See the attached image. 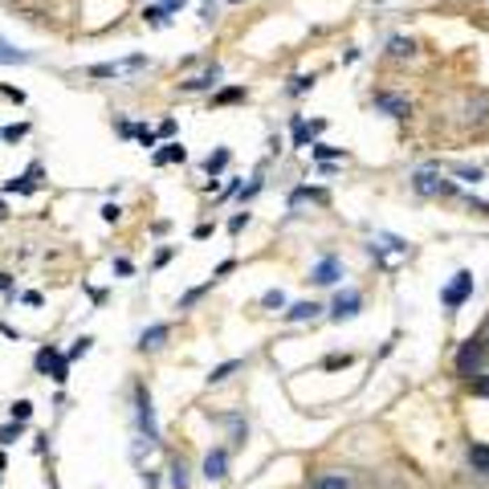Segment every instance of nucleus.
<instances>
[{
	"mask_svg": "<svg viewBox=\"0 0 489 489\" xmlns=\"http://www.w3.org/2000/svg\"><path fill=\"white\" fill-rule=\"evenodd\" d=\"M486 359H489V339H469L465 347L457 350V371L477 375L481 367H486Z\"/></svg>",
	"mask_w": 489,
	"mask_h": 489,
	"instance_id": "f257e3e1",
	"label": "nucleus"
},
{
	"mask_svg": "<svg viewBox=\"0 0 489 489\" xmlns=\"http://www.w3.org/2000/svg\"><path fill=\"white\" fill-rule=\"evenodd\" d=\"M412 187H416L420 196H453V180H444L437 167H420L416 176H412Z\"/></svg>",
	"mask_w": 489,
	"mask_h": 489,
	"instance_id": "f03ea898",
	"label": "nucleus"
},
{
	"mask_svg": "<svg viewBox=\"0 0 489 489\" xmlns=\"http://www.w3.org/2000/svg\"><path fill=\"white\" fill-rule=\"evenodd\" d=\"M473 294V274L469 269H461V274H453V281L444 285V294H441V302L448 306V310H461L465 306V298Z\"/></svg>",
	"mask_w": 489,
	"mask_h": 489,
	"instance_id": "7ed1b4c3",
	"label": "nucleus"
},
{
	"mask_svg": "<svg viewBox=\"0 0 489 489\" xmlns=\"http://www.w3.org/2000/svg\"><path fill=\"white\" fill-rule=\"evenodd\" d=\"M147 66V57L143 53H135V57H127V62H102V66H90V78H122L127 70H143Z\"/></svg>",
	"mask_w": 489,
	"mask_h": 489,
	"instance_id": "20e7f679",
	"label": "nucleus"
},
{
	"mask_svg": "<svg viewBox=\"0 0 489 489\" xmlns=\"http://www.w3.org/2000/svg\"><path fill=\"white\" fill-rule=\"evenodd\" d=\"M135 408H139V428L147 432V441H155V408H151L147 388H139V392H135Z\"/></svg>",
	"mask_w": 489,
	"mask_h": 489,
	"instance_id": "39448f33",
	"label": "nucleus"
},
{
	"mask_svg": "<svg viewBox=\"0 0 489 489\" xmlns=\"http://www.w3.org/2000/svg\"><path fill=\"white\" fill-rule=\"evenodd\" d=\"M225 469H229V448H212L204 457V481H225Z\"/></svg>",
	"mask_w": 489,
	"mask_h": 489,
	"instance_id": "423d86ee",
	"label": "nucleus"
},
{
	"mask_svg": "<svg viewBox=\"0 0 489 489\" xmlns=\"http://www.w3.org/2000/svg\"><path fill=\"white\" fill-rule=\"evenodd\" d=\"M310 278L318 281V285H334V281L343 278V261H339V257H323V261L314 265V274H310Z\"/></svg>",
	"mask_w": 489,
	"mask_h": 489,
	"instance_id": "0eeeda50",
	"label": "nucleus"
},
{
	"mask_svg": "<svg viewBox=\"0 0 489 489\" xmlns=\"http://www.w3.org/2000/svg\"><path fill=\"white\" fill-rule=\"evenodd\" d=\"M290 127H294V147H306L310 139H318V135L326 131V122H323V118H314V122L306 127V122H302V115H294V122H290Z\"/></svg>",
	"mask_w": 489,
	"mask_h": 489,
	"instance_id": "6e6552de",
	"label": "nucleus"
},
{
	"mask_svg": "<svg viewBox=\"0 0 489 489\" xmlns=\"http://www.w3.org/2000/svg\"><path fill=\"white\" fill-rule=\"evenodd\" d=\"M359 306H363V298H359L355 290H347V294H339V298H334V310H330V318H334V323H343V318H355V314H359Z\"/></svg>",
	"mask_w": 489,
	"mask_h": 489,
	"instance_id": "1a4fd4ad",
	"label": "nucleus"
},
{
	"mask_svg": "<svg viewBox=\"0 0 489 489\" xmlns=\"http://www.w3.org/2000/svg\"><path fill=\"white\" fill-rule=\"evenodd\" d=\"M216 78H220V66H208L204 73H196V78H187V82H180V90H184V94L212 90V86H216Z\"/></svg>",
	"mask_w": 489,
	"mask_h": 489,
	"instance_id": "9d476101",
	"label": "nucleus"
},
{
	"mask_svg": "<svg viewBox=\"0 0 489 489\" xmlns=\"http://www.w3.org/2000/svg\"><path fill=\"white\" fill-rule=\"evenodd\" d=\"M37 176H41V167L33 163L24 176H13V180L4 184V192H21V196H33V192H37Z\"/></svg>",
	"mask_w": 489,
	"mask_h": 489,
	"instance_id": "9b49d317",
	"label": "nucleus"
},
{
	"mask_svg": "<svg viewBox=\"0 0 489 489\" xmlns=\"http://www.w3.org/2000/svg\"><path fill=\"white\" fill-rule=\"evenodd\" d=\"M375 106H379V111H388L392 118L408 115V98H399V94H375Z\"/></svg>",
	"mask_w": 489,
	"mask_h": 489,
	"instance_id": "f8f14e48",
	"label": "nucleus"
},
{
	"mask_svg": "<svg viewBox=\"0 0 489 489\" xmlns=\"http://www.w3.org/2000/svg\"><path fill=\"white\" fill-rule=\"evenodd\" d=\"M184 160H187L184 143H167L163 151H155V155H151V163H155V167H167V163H184Z\"/></svg>",
	"mask_w": 489,
	"mask_h": 489,
	"instance_id": "ddd939ff",
	"label": "nucleus"
},
{
	"mask_svg": "<svg viewBox=\"0 0 489 489\" xmlns=\"http://www.w3.org/2000/svg\"><path fill=\"white\" fill-rule=\"evenodd\" d=\"M24 62H33V53H29V49L8 45V41L0 37V66H24Z\"/></svg>",
	"mask_w": 489,
	"mask_h": 489,
	"instance_id": "4468645a",
	"label": "nucleus"
},
{
	"mask_svg": "<svg viewBox=\"0 0 489 489\" xmlns=\"http://www.w3.org/2000/svg\"><path fill=\"white\" fill-rule=\"evenodd\" d=\"M163 339H167V323H155V326H147V330L139 334V347L155 350V347H163Z\"/></svg>",
	"mask_w": 489,
	"mask_h": 489,
	"instance_id": "2eb2a0df",
	"label": "nucleus"
},
{
	"mask_svg": "<svg viewBox=\"0 0 489 489\" xmlns=\"http://www.w3.org/2000/svg\"><path fill=\"white\" fill-rule=\"evenodd\" d=\"M469 465H473V473L489 477V444H469Z\"/></svg>",
	"mask_w": 489,
	"mask_h": 489,
	"instance_id": "dca6fc26",
	"label": "nucleus"
},
{
	"mask_svg": "<svg viewBox=\"0 0 489 489\" xmlns=\"http://www.w3.org/2000/svg\"><path fill=\"white\" fill-rule=\"evenodd\" d=\"M310 489H350V477L347 473H318Z\"/></svg>",
	"mask_w": 489,
	"mask_h": 489,
	"instance_id": "f3484780",
	"label": "nucleus"
},
{
	"mask_svg": "<svg viewBox=\"0 0 489 489\" xmlns=\"http://www.w3.org/2000/svg\"><path fill=\"white\" fill-rule=\"evenodd\" d=\"M225 163H229V147H216V151H212L208 160H204V171H208L212 180H216V176L225 171Z\"/></svg>",
	"mask_w": 489,
	"mask_h": 489,
	"instance_id": "a211bd4d",
	"label": "nucleus"
},
{
	"mask_svg": "<svg viewBox=\"0 0 489 489\" xmlns=\"http://www.w3.org/2000/svg\"><path fill=\"white\" fill-rule=\"evenodd\" d=\"M314 314H318V306H314V302H298V306H290V310H285V318H290V323H306V318H314Z\"/></svg>",
	"mask_w": 489,
	"mask_h": 489,
	"instance_id": "6ab92c4d",
	"label": "nucleus"
},
{
	"mask_svg": "<svg viewBox=\"0 0 489 489\" xmlns=\"http://www.w3.org/2000/svg\"><path fill=\"white\" fill-rule=\"evenodd\" d=\"M57 359H62V355H57V347H41V350H37V371L57 367Z\"/></svg>",
	"mask_w": 489,
	"mask_h": 489,
	"instance_id": "aec40b11",
	"label": "nucleus"
},
{
	"mask_svg": "<svg viewBox=\"0 0 489 489\" xmlns=\"http://www.w3.org/2000/svg\"><path fill=\"white\" fill-rule=\"evenodd\" d=\"M241 367V359H229V363H220V367H212V375H208V383H225L229 375Z\"/></svg>",
	"mask_w": 489,
	"mask_h": 489,
	"instance_id": "412c9836",
	"label": "nucleus"
},
{
	"mask_svg": "<svg viewBox=\"0 0 489 489\" xmlns=\"http://www.w3.org/2000/svg\"><path fill=\"white\" fill-rule=\"evenodd\" d=\"M310 155L326 163V160H339L343 151H339V147H330V143H310Z\"/></svg>",
	"mask_w": 489,
	"mask_h": 489,
	"instance_id": "4be33fe9",
	"label": "nucleus"
},
{
	"mask_svg": "<svg viewBox=\"0 0 489 489\" xmlns=\"http://www.w3.org/2000/svg\"><path fill=\"white\" fill-rule=\"evenodd\" d=\"M388 49H392L396 57H412V53H416V45H412L408 37H392V41H388Z\"/></svg>",
	"mask_w": 489,
	"mask_h": 489,
	"instance_id": "5701e85b",
	"label": "nucleus"
},
{
	"mask_svg": "<svg viewBox=\"0 0 489 489\" xmlns=\"http://www.w3.org/2000/svg\"><path fill=\"white\" fill-rule=\"evenodd\" d=\"M236 98H245V90H241V86H229V90H220L216 98H212V106H229V102H236Z\"/></svg>",
	"mask_w": 489,
	"mask_h": 489,
	"instance_id": "b1692460",
	"label": "nucleus"
},
{
	"mask_svg": "<svg viewBox=\"0 0 489 489\" xmlns=\"http://www.w3.org/2000/svg\"><path fill=\"white\" fill-rule=\"evenodd\" d=\"M310 86H314V73H298V78L290 82V94H306Z\"/></svg>",
	"mask_w": 489,
	"mask_h": 489,
	"instance_id": "393cba45",
	"label": "nucleus"
},
{
	"mask_svg": "<svg viewBox=\"0 0 489 489\" xmlns=\"http://www.w3.org/2000/svg\"><path fill=\"white\" fill-rule=\"evenodd\" d=\"M135 139H139V147H155V139H160V135H155V131H151V127H135Z\"/></svg>",
	"mask_w": 489,
	"mask_h": 489,
	"instance_id": "a878e982",
	"label": "nucleus"
},
{
	"mask_svg": "<svg viewBox=\"0 0 489 489\" xmlns=\"http://www.w3.org/2000/svg\"><path fill=\"white\" fill-rule=\"evenodd\" d=\"M29 416H33V404H29V399H17V404H13V420H17V424H24Z\"/></svg>",
	"mask_w": 489,
	"mask_h": 489,
	"instance_id": "bb28decb",
	"label": "nucleus"
},
{
	"mask_svg": "<svg viewBox=\"0 0 489 489\" xmlns=\"http://www.w3.org/2000/svg\"><path fill=\"white\" fill-rule=\"evenodd\" d=\"M21 432H24V424H17V420H13V424H8V428L0 432V444H13L17 437H21Z\"/></svg>",
	"mask_w": 489,
	"mask_h": 489,
	"instance_id": "cd10ccee",
	"label": "nucleus"
},
{
	"mask_svg": "<svg viewBox=\"0 0 489 489\" xmlns=\"http://www.w3.org/2000/svg\"><path fill=\"white\" fill-rule=\"evenodd\" d=\"M24 131H29V127H24V122H17V127H4V131H0V139L17 143V139H24Z\"/></svg>",
	"mask_w": 489,
	"mask_h": 489,
	"instance_id": "c85d7f7f",
	"label": "nucleus"
},
{
	"mask_svg": "<svg viewBox=\"0 0 489 489\" xmlns=\"http://www.w3.org/2000/svg\"><path fill=\"white\" fill-rule=\"evenodd\" d=\"M261 302L269 306V310H281V306H285V294H281V290H269V294H265Z\"/></svg>",
	"mask_w": 489,
	"mask_h": 489,
	"instance_id": "c756f323",
	"label": "nucleus"
},
{
	"mask_svg": "<svg viewBox=\"0 0 489 489\" xmlns=\"http://www.w3.org/2000/svg\"><path fill=\"white\" fill-rule=\"evenodd\" d=\"M86 350H90V339H78V343H73V347H70V355H66V359H70V363H73V359H82Z\"/></svg>",
	"mask_w": 489,
	"mask_h": 489,
	"instance_id": "7c9ffc66",
	"label": "nucleus"
},
{
	"mask_svg": "<svg viewBox=\"0 0 489 489\" xmlns=\"http://www.w3.org/2000/svg\"><path fill=\"white\" fill-rule=\"evenodd\" d=\"M171 486H176V489H187V469L184 465L171 469Z\"/></svg>",
	"mask_w": 489,
	"mask_h": 489,
	"instance_id": "2f4dec72",
	"label": "nucleus"
},
{
	"mask_svg": "<svg viewBox=\"0 0 489 489\" xmlns=\"http://www.w3.org/2000/svg\"><path fill=\"white\" fill-rule=\"evenodd\" d=\"M457 176H461V180H473V184H477V180H481L486 171H481V167H457Z\"/></svg>",
	"mask_w": 489,
	"mask_h": 489,
	"instance_id": "473e14b6",
	"label": "nucleus"
},
{
	"mask_svg": "<svg viewBox=\"0 0 489 489\" xmlns=\"http://www.w3.org/2000/svg\"><path fill=\"white\" fill-rule=\"evenodd\" d=\"M473 396H486V399H489V375L473 379Z\"/></svg>",
	"mask_w": 489,
	"mask_h": 489,
	"instance_id": "72a5a7b5",
	"label": "nucleus"
},
{
	"mask_svg": "<svg viewBox=\"0 0 489 489\" xmlns=\"http://www.w3.org/2000/svg\"><path fill=\"white\" fill-rule=\"evenodd\" d=\"M118 216H122V208H118V204H102V220H111V225H115Z\"/></svg>",
	"mask_w": 489,
	"mask_h": 489,
	"instance_id": "f704fd0d",
	"label": "nucleus"
},
{
	"mask_svg": "<svg viewBox=\"0 0 489 489\" xmlns=\"http://www.w3.org/2000/svg\"><path fill=\"white\" fill-rule=\"evenodd\" d=\"M155 135H163V139H167V135H176V118H163V122H160V131H155Z\"/></svg>",
	"mask_w": 489,
	"mask_h": 489,
	"instance_id": "c9c22d12",
	"label": "nucleus"
},
{
	"mask_svg": "<svg viewBox=\"0 0 489 489\" xmlns=\"http://www.w3.org/2000/svg\"><path fill=\"white\" fill-rule=\"evenodd\" d=\"M350 363V355H330V359H326V367H347Z\"/></svg>",
	"mask_w": 489,
	"mask_h": 489,
	"instance_id": "e433bc0d",
	"label": "nucleus"
},
{
	"mask_svg": "<svg viewBox=\"0 0 489 489\" xmlns=\"http://www.w3.org/2000/svg\"><path fill=\"white\" fill-rule=\"evenodd\" d=\"M245 225H249V212H245V216H233V220H229V229H233V233H241Z\"/></svg>",
	"mask_w": 489,
	"mask_h": 489,
	"instance_id": "4c0bfd02",
	"label": "nucleus"
},
{
	"mask_svg": "<svg viewBox=\"0 0 489 489\" xmlns=\"http://www.w3.org/2000/svg\"><path fill=\"white\" fill-rule=\"evenodd\" d=\"M180 8H184V0H163V13H167V17H171V13H180Z\"/></svg>",
	"mask_w": 489,
	"mask_h": 489,
	"instance_id": "58836bf2",
	"label": "nucleus"
},
{
	"mask_svg": "<svg viewBox=\"0 0 489 489\" xmlns=\"http://www.w3.org/2000/svg\"><path fill=\"white\" fill-rule=\"evenodd\" d=\"M257 192H261V180H253V184H249V187H245V192H241V200H253V196H257Z\"/></svg>",
	"mask_w": 489,
	"mask_h": 489,
	"instance_id": "ea45409f",
	"label": "nucleus"
},
{
	"mask_svg": "<svg viewBox=\"0 0 489 489\" xmlns=\"http://www.w3.org/2000/svg\"><path fill=\"white\" fill-rule=\"evenodd\" d=\"M13 285V274H0V290H8Z\"/></svg>",
	"mask_w": 489,
	"mask_h": 489,
	"instance_id": "a19ab883",
	"label": "nucleus"
},
{
	"mask_svg": "<svg viewBox=\"0 0 489 489\" xmlns=\"http://www.w3.org/2000/svg\"><path fill=\"white\" fill-rule=\"evenodd\" d=\"M0 220H4V204H0Z\"/></svg>",
	"mask_w": 489,
	"mask_h": 489,
	"instance_id": "79ce46f5",
	"label": "nucleus"
},
{
	"mask_svg": "<svg viewBox=\"0 0 489 489\" xmlns=\"http://www.w3.org/2000/svg\"><path fill=\"white\" fill-rule=\"evenodd\" d=\"M375 4H383V0H375Z\"/></svg>",
	"mask_w": 489,
	"mask_h": 489,
	"instance_id": "37998d69",
	"label": "nucleus"
},
{
	"mask_svg": "<svg viewBox=\"0 0 489 489\" xmlns=\"http://www.w3.org/2000/svg\"><path fill=\"white\" fill-rule=\"evenodd\" d=\"M229 4H236V0H229Z\"/></svg>",
	"mask_w": 489,
	"mask_h": 489,
	"instance_id": "c03bdc74",
	"label": "nucleus"
}]
</instances>
